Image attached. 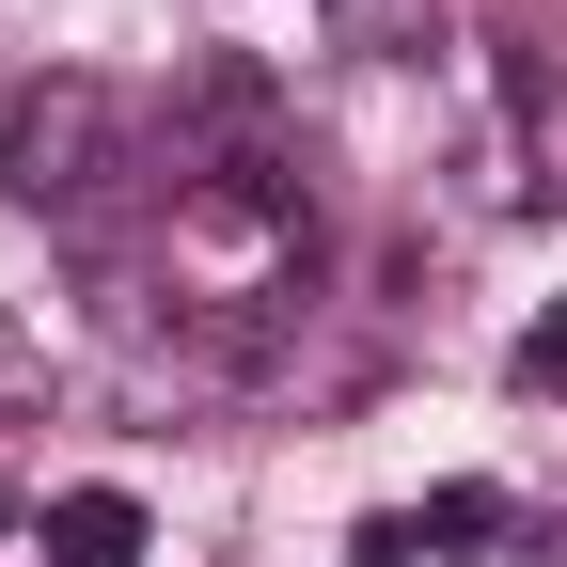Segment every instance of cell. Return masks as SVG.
Wrapping results in <instances>:
<instances>
[{"instance_id": "6da1fadb", "label": "cell", "mask_w": 567, "mask_h": 567, "mask_svg": "<svg viewBox=\"0 0 567 567\" xmlns=\"http://www.w3.org/2000/svg\"><path fill=\"white\" fill-rule=\"evenodd\" d=\"M0 189L32 205V221H63L80 252H111V221L126 205H174L158 189V142H142V111L111 95V80H32L17 111H0Z\"/></svg>"}, {"instance_id": "7a4b0ae2", "label": "cell", "mask_w": 567, "mask_h": 567, "mask_svg": "<svg viewBox=\"0 0 567 567\" xmlns=\"http://www.w3.org/2000/svg\"><path fill=\"white\" fill-rule=\"evenodd\" d=\"M488 536H520V505H505V488H425V505L347 520V567H442V551H488Z\"/></svg>"}, {"instance_id": "3957f363", "label": "cell", "mask_w": 567, "mask_h": 567, "mask_svg": "<svg viewBox=\"0 0 567 567\" xmlns=\"http://www.w3.org/2000/svg\"><path fill=\"white\" fill-rule=\"evenodd\" d=\"M32 551L48 567H142V505L126 488H63V505L32 520Z\"/></svg>"}, {"instance_id": "277c9868", "label": "cell", "mask_w": 567, "mask_h": 567, "mask_svg": "<svg viewBox=\"0 0 567 567\" xmlns=\"http://www.w3.org/2000/svg\"><path fill=\"white\" fill-rule=\"evenodd\" d=\"M316 32L347 63H425V48H442V0H316Z\"/></svg>"}, {"instance_id": "5b68a950", "label": "cell", "mask_w": 567, "mask_h": 567, "mask_svg": "<svg viewBox=\"0 0 567 567\" xmlns=\"http://www.w3.org/2000/svg\"><path fill=\"white\" fill-rule=\"evenodd\" d=\"M505 379H520V394H567V300H551V316L505 347Z\"/></svg>"}, {"instance_id": "8992f818", "label": "cell", "mask_w": 567, "mask_h": 567, "mask_svg": "<svg viewBox=\"0 0 567 567\" xmlns=\"http://www.w3.org/2000/svg\"><path fill=\"white\" fill-rule=\"evenodd\" d=\"M0 394H17V410H48V347H32V331H0Z\"/></svg>"}, {"instance_id": "52a82bcc", "label": "cell", "mask_w": 567, "mask_h": 567, "mask_svg": "<svg viewBox=\"0 0 567 567\" xmlns=\"http://www.w3.org/2000/svg\"><path fill=\"white\" fill-rule=\"evenodd\" d=\"M0 520H48V505H17V473H0Z\"/></svg>"}, {"instance_id": "ba28073f", "label": "cell", "mask_w": 567, "mask_h": 567, "mask_svg": "<svg viewBox=\"0 0 567 567\" xmlns=\"http://www.w3.org/2000/svg\"><path fill=\"white\" fill-rule=\"evenodd\" d=\"M221 567H237V551H221Z\"/></svg>"}]
</instances>
